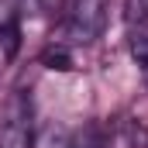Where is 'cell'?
Masks as SVG:
<instances>
[{
  "label": "cell",
  "mask_w": 148,
  "mask_h": 148,
  "mask_svg": "<svg viewBox=\"0 0 148 148\" xmlns=\"http://www.w3.org/2000/svg\"><path fill=\"white\" fill-rule=\"evenodd\" d=\"M28 127H31V100L24 93H14L0 121V148H28Z\"/></svg>",
  "instance_id": "obj_1"
},
{
  "label": "cell",
  "mask_w": 148,
  "mask_h": 148,
  "mask_svg": "<svg viewBox=\"0 0 148 148\" xmlns=\"http://www.w3.org/2000/svg\"><path fill=\"white\" fill-rule=\"evenodd\" d=\"M100 148H148V127L138 117H114L103 127Z\"/></svg>",
  "instance_id": "obj_2"
},
{
  "label": "cell",
  "mask_w": 148,
  "mask_h": 148,
  "mask_svg": "<svg viewBox=\"0 0 148 148\" xmlns=\"http://www.w3.org/2000/svg\"><path fill=\"white\" fill-rule=\"evenodd\" d=\"M35 148H79V141L62 124H45L38 131V138H35Z\"/></svg>",
  "instance_id": "obj_3"
},
{
  "label": "cell",
  "mask_w": 148,
  "mask_h": 148,
  "mask_svg": "<svg viewBox=\"0 0 148 148\" xmlns=\"http://www.w3.org/2000/svg\"><path fill=\"white\" fill-rule=\"evenodd\" d=\"M124 21L131 28H148V0H124Z\"/></svg>",
  "instance_id": "obj_4"
},
{
  "label": "cell",
  "mask_w": 148,
  "mask_h": 148,
  "mask_svg": "<svg viewBox=\"0 0 148 148\" xmlns=\"http://www.w3.org/2000/svg\"><path fill=\"white\" fill-rule=\"evenodd\" d=\"M145 79H148V62H145Z\"/></svg>",
  "instance_id": "obj_5"
}]
</instances>
